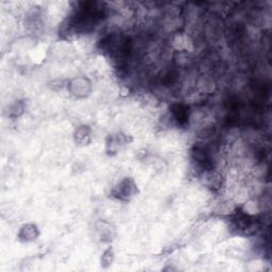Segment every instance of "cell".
<instances>
[{
    "instance_id": "6da1fadb",
    "label": "cell",
    "mask_w": 272,
    "mask_h": 272,
    "mask_svg": "<svg viewBox=\"0 0 272 272\" xmlns=\"http://www.w3.org/2000/svg\"><path fill=\"white\" fill-rule=\"evenodd\" d=\"M199 180L205 188L219 190L223 186V177L221 173L214 168L204 169L199 173Z\"/></svg>"
},
{
    "instance_id": "7a4b0ae2",
    "label": "cell",
    "mask_w": 272,
    "mask_h": 272,
    "mask_svg": "<svg viewBox=\"0 0 272 272\" xmlns=\"http://www.w3.org/2000/svg\"><path fill=\"white\" fill-rule=\"evenodd\" d=\"M137 191L135 182L131 178H125L113 188V196L118 200L129 201Z\"/></svg>"
},
{
    "instance_id": "3957f363",
    "label": "cell",
    "mask_w": 272,
    "mask_h": 272,
    "mask_svg": "<svg viewBox=\"0 0 272 272\" xmlns=\"http://www.w3.org/2000/svg\"><path fill=\"white\" fill-rule=\"evenodd\" d=\"M69 92L77 98L88 97L92 92V84L86 78H74L69 82Z\"/></svg>"
},
{
    "instance_id": "277c9868",
    "label": "cell",
    "mask_w": 272,
    "mask_h": 272,
    "mask_svg": "<svg viewBox=\"0 0 272 272\" xmlns=\"http://www.w3.org/2000/svg\"><path fill=\"white\" fill-rule=\"evenodd\" d=\"M169 116L172 122L177 123L178 125H184L189 122L190 112L187 105L184 104H172L169 110Z\"/></svg>"
},
{
    "instance_id": "5b68a950",
    "label": "cell",
    "mask_w": 272,
    "mask_h": 272,
    "mask_svg": "<svg viewBox=\"0 0 272 272\" xmlns=\"http://www.w3.org/2000/svg\"><path fill=\"white\" fill-rule=\"evenodd\" d=\"M40 236L38 227L33 223H26L19 228L18 238L23 243H31L34 242Z\"/></svg>"
},
{
    "instance_id": "8992f818",
    "label": "cell",
    "mask_w": 272,
    "mask_h": 272,
    "mask_svg": "<svg viewBox=\"0 0 272 272\" xmlns=\"http://www.w3.org/2000/svg\"><path fill=\"white\" fill-rule=\"evenodd\" d=\"M73 138L75 144H78L79 146H88L91 144L92 138H93V131L89 126H80L75 129Z\"/></svg>"
},
{
    "instance_id": "52a82bcc",
    "label": "cell",
    "mask_w": 272,
    "mask_h": 272,
    "mask_svg": "<svg viewBox=\"0 0 272 272\" xmlns=\"http://www.w3.org/2000/svg\"><path fill=\"white\" fill-rule=\"evenodd\" d=\"M127 144V137L122 133H115L107 137L106 139V150L110 153H116Z\"/></svg>"
},
{
    "instance_id": "ba28073f",
    "label": "cell",
    "mask_w": 272,
    "mask_h": 272,
    "mask_svg": "<svg viewBox=\"0 0 272 272\" xmlns=\"http://www.w3.org/2000/svg\"><path fill=\"white\" fill-rule=\"evenodd\" d=\"M197 88L202 94H211L215 90V82L210 75H201L197 81Z\"/></svg>"
},
{
    "instance_id": "9c48e42d",
    "label": "cell",
    "mask_w": 272,
    "mask_h": 272,
    "mask_svg": "<svg viewBox=\"0 0 272 272\" xmlns=\"http://www.w3.org/2000/svg\"><path fill=\"white\" fill-rule=\"evenodd\" d=\"M113 259H114V252L112 249H107L104 251V253L102 254V257H101V265L104 266V267H107L112 265L113 263Z\"/></svg>"
},
{
    "instance_id": "30bf717a",
    "label": "cell",
    "mask_w": 272,
    "mask_h": 272,
    "mask_svg": "<svg viewBox=\"0 0 272 272\" xmlns=\"http://www.w3.org/2000/svg\"><path fill=\"white\" fill-rule=\"evenodd\" d=\"M24 111V104L20 101H16L10 107V114L12 116H19Z\"/></svg>"
}]
</instances>
